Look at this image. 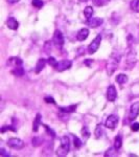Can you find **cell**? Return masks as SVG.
<instances>
[{
    "mask_svg": "<svg viewBox=\"0 0 139 157\" xmlns=\"http://www.w3.org/2000/svg\"><path fill=\"white\" fill-rule=\"evenodd\" d=\"M70 150V141L68 136H63L61 137V147L57 150L58 156H65L68 154Z\"/></svg>",
    "mask_w": 139,
    "mask_h": 157,
    "instance_id": "1",
    "label": "cell"
},
{
    "mask_svg": "<svg viewBox=\"0 0 139 157\" xmlns=\"http://www.w3.org/2000/svg\"><path fill=\"white\" fill-rule=\"evenodd\" d=\"M119 61H120V56L117 57V55H116L115 52L111 56L109 64H108V72H109V75H112V73L114 72L116 67H117L118 64H119Z\"/></svg>",
    "mask_w": 139,
    "mask_h": 157,
    "instance_id": "2",
    "label": "cell"
},
{
    "mask_svg": "<svg viewBox=\"0 0 139 157\" xmlns=\"http://www.w3.org/2000/svg\"><path fill=\"white\" fill-rule=\"evenodd\" d=\"M24 141L20 138H9L7 140V146L15 150H21L24 148Z\"/></svg>",
    "mask_w": 139,
    "mask_h": 157,
    "instance_id": "3",
    "label": "cell"
},
{
    "mask_svg": "<svg viewBox=\"0 0 139 157\" xmlns=\"http://www.w3.org/2000/svg\"><path fill=\"white\" fill-rule=\"evenodd\" d=\"M118 121H119V118H118V115L116 114H111L108 116L107 121L105 123V126L106 128L110 129V130H114L115 127L117 126Z\"/></svg>",
    "mask_w": 139,
    "mask_h": 157,
    "instance_id": "4",
    "label": "cell"
},
{
    "mask_svg": "<svg viewBox=\"0 0 139 157\" xmlns=\"http://www.w3.org/2000/svg\"><path fill=\"white\" fill-rule=\"evenodd\" d=\"M100 42H102V35H97V36L94 38V40L90 43L89 46H88V52H89L90 55L94 54L98 49V47L100 46Z\"/></svg>",
    "mask_w": 139,
    "mask_h": 157,
    "instance_id": "5",
    "label": "cell"
},
{
    "mask_svg": "<svg viewBox=\"0 0 139 157\" xmlns=\"http://www.w3.org/2000/svg\"><path fill=\"white\" fill-rule=\"evenodd\" d=\"M52 41H54V45L57 47H59V48L63 47V45H64V43H65V40H64V36H63L61 30H59V29L55 30L54 34V39H52Z\"/></svg>",
    "mask_w": 139,
    "mask_h": 157,
    "instance_id": "6",
    "label": "cell"
},
{
    "mask_svg": "<svg viewBox=\"0 0 139 157\" xmlns=\"http://www.w3.org/2000/svg\"><path fill=\"white\" fill-rule=\"evenodd\" d=\"M71 65H72L71 61H69V60H62V61H60V62H58L57 66H55L54 68H55V70H57V71L62 72V71H64V70L69 69V68L71 67Z\"/></svg>",
    "mask_w": 139,
    "mask_h": 157,
    "instance_id": "7",
    "label": "cell"
},
{
    "mask_svg": "<svg viewBox=\"0 0 139 157\" xmlns=\"http://www.w3.org/2000/svg\"><path fill=\"white\" fill-rule=\"evenodd\" d=\"M139 114V102L134 103L130 108L129 112V121H134Z\"/></svg>",
    "mask_w": 139,
    "mask_h": 157,
    "instance_id": "8",
    "label": "cell"
},
{
    "mask_svg": "<svg viewBox=\"0 0 139 157\" xmlns=\"http://www.w3.org/2000/svg\"><path fill=\"white\" fill-rule=\"evenodd\" d=\"M117 98V91L114 85H110L107 89V98L109 102H114Z\"/></svg>",
    "mask_w": 139,
    "mask_h": 157,
    "instance_id": "9",
    "label": "cell"
},
{
    "mask_svg": "<svg viewBox=\"0 0 139 157\" xmlns=\"http://www.w3.org/2000/svg\"><path fill=\"white\" fill-rule=\"evenodd\" d=\"M103 20L102 18H89L86 21V24L89 25L90 27H93V29H96V27L100 26L103 24Z\"/></svg>",
    "mask_w": 139,
    "mask_h": 157,
    "instance_id": "10",
    "label": "cell"
},
{
    "mask_svg": "<svg viewBox=\"0 0 139 157\" xmlns=\"http://www.w3.org/2000/svg\"><path fill=\"white\" fill-rule=\"evenodd\" d=\"M6 25H7V27H9V29L16 30V29H18V27H19V22L17 21L14 17H9V18L7 19V21H6Z\"/></svg>",
    "mask_w": 139,
    "mask_h": 157,
    "instance_id": "11",
    "label": "cell"
},
{
    "mask_svg": "<svg viewBox=\"0 0 139 157\" xmlns=\"http://www.w3.org/2000/svg\"><path fill=\"white\" fill-rule=\"evenodd\" d=\"M88 36H89V29H82L79 30V33H77V39L79 40V41H85V40L88 38Z\"/></svg>",
    "mask_w": 139,
    "mask_h": 157,
    "instance_id": "12",
    "label": "cell"
},
{
    "mask_svg": "<svg viewBox=\"0 0 139 157\" xmlns=\"http://www.w3.org/2000/svg\"><path fill=\"white\" fill-rule=\"evenodd\" d=\"M45 65H46V60L43 59V58L39 59V60H38V62H37L36 67H35V72L40 73L45 68Z\"/></svg>",
    "mask_w": 139,
    "mask_h": 157,
    "instance_id": "13",
    "label": "cell"
},
{
    "mask_svg": "<svg viewBox=\"0 0 139 157\" xmlns=\"http://www.w3.org/2000/svg\"><path fill=\"white\" fill-rule=\"evenodd\" d=\"M40 125H41V114L38 113L36 115V118H35L34 124H32V131H34V132H37L38 129L40 127Z\"/></svg>",
    "mask_w": 139,
    "mask_h": 157,
    "instance_id": "14",
    "label": "cell"
},
{
    "mask_svg": "<svg viewBox=\"0 0 139 157\" xmlns=\"http://www.w3.org/2000/svg\"><path fill=\"white\" fill-rule=\"evenodd\" d=\"M12 75H14L15 77H22L24 75V69L21 66H15L14 69L12 70Z\"/></svg>",
    "mask_w": 139,
    "mask_h": 157,
    "instance_id": "15",
    "label": "cell"
},
{
    "mask_svg": "<svg viewBox=\"0 0 139 157\" xmlns=\"http://www.w3.org/2000/svg\"><path fill=\"white\" fill-rule=\"evenodd\" d=\"M116 82L118 83V84L122 85V84H126V83L128 82V75H123V73H120V75H118L117 77H116Z\"/></svg>",
    "mask_w": 139,
    "mask_h": 157,
    "instance_id": "16",
    "label": "cell"
},
{
    "mask_svg": "<svg viewBox=\"0 0 139 157\" xmlns=\"http://www.w3.org/2000/svg\"><path fill=\"white\" fill-rule=\"evenodd\" d=\"M103 128L102 126V124H98L96 126V128H95V131H94V135L96 138H100L103 136Z\"/></svg>",
    "mask_w": 139,
    "mask_h": 157,
    "instance_id": "17",
    "label": "cell"
},
{
    "mask_svg": "<svg viewBox=\"0 0 139 157\" xmlns=\"http://www.w3.org/2000/svg\"><path fill=\"white\" fill-rule=\"evenodd\" d=\"M77 105H71V106H68V107H60L59 109L62 112L69 113V112H74V111L77 110Z\"/></svg>",
    "mask_w": 139,
    "mask_h": 157,
    "instance_id": "18",
    "label": "cell"
},
{
    "mask_svg": "<svg viewBox=\"0 0 139 157\" xmlns=\"http://www.w3.org/2000/svg\"><path fill=\"white\" fill-rule=\"evenodd\" d=\"M121 145H122V137H121V135H117L114 139V147L117 150H119Z\"/></svg>",
    "mask_w": 139,
    "mask_h": 157,
    "instance_id": "19",
    "label": "cell"
},
{
    "mask_svg": "<svg viewBox=\"0 0 139 157\" xmlns=\"http://www.w3.org/2000/svg\"><path fill=\"white\" fill-rule=\"evenodd\" d=\"M93 9H92V6H86V9L84 10V16L86 17L87 19H89L92 17V15H93Z\"/></svg>",
    "mask_w": 139,
    "mask_h": 157,
    "instance_id": "20",
    "label": "cell"
},
{
    "mask_svg": "<svg viewBox=\"0 0 139 157\" xmlns=\"http://www.w3.org/2000/svg\"><path fill=\"white\" fill-rule=\"evenodd\" d=\"M131 9L134 12L139 13V0H132L131 1Z\"/></svg>",
    "mask_w": 139,
    "mask_h": 157,
    "instance_id": "21",
    "label": "cell"
},
{
    "mask_svg": "<svg viewBox=\"0 0 139 157\" xmlns=\"http://www.w3.org/2000/svg\"><path fill=\"white\" fill-rule=\"evenodd\" d=\"M117 155V149L115 148H110L108 149L107 152L105 153V156H116Z\"/></svg>",
    "mask_w": 139,
    "mask_h": 157,
    "instance_id": "22",
    "label": "cell"
},
{
    "mask_svg": "<svg viewBox=\"0 0 139 157\" xmlns=\"http://www.w3.org/2000/svg\"><path fill=\"white\" fill-rule=\"evenodd\" d=\"M73 143H74V147L77 149L82 148L83 143H82V140H81V139L77 137V136H73Z\"/></svg>",
    "mask_w": 139,
    "mask_h": 157,
    "instance_id": "23",
    "label": "cell"
},
{
    "mask_svg": "<svg viewBox=\"0 0 139 157\" xmlns=\"http://www.w3.org/2000/svg\"><path fill=\"white\" fill-rule=\"evenodd\" d=\"M32 4L35 7H37V9H41V7L44 6V2H43L42 0H32Z\"/></svg>",
    "mask_w": 139,
    "mask_h": 157,
    "instance_id": "24",
    "label": "cell"
},
{
    "mask_svg": "<svg viewBox=\"0 0 139 157\" xmlns=\"http://www.w3.org/2000/svg\"><path fill=\"white\" fill-rule=\"evenodd\" d=\"M92 1L96 6H105L108 1H110V0H92Z\"/></svg>",
    "mask_w": 139,
    "mask_h": 157,
    "instance_id": "25",
    "label": "cell"
},
{
    "mask_svg": "<svg viewBox=\"0 0 139 157\" xmlns=\"http://www.w3.org/2000/svg\"><path fill=\"white\" fill-rule=\"evenodd\" d=\"M47 63H48L50 66H52V67H55V66H57V64H58L57 60H55L54 58H52V57L48 58V60H47Z\"/></svg>",
    "mask_w": 139,
    "mask_h": 157,
    "instance_id": "26",
    "label": "cell"
},
{
    "mask_svg": "<svg viewBox=\"0 0 139 157\" xmlns=\"http://www.w3.org/2000/svg\"><path fill=\"white\" fill-rule=\"evenodd\" d=\"M6 130H12V131H14V132H16L17 129L16 128H13V126H4V127L1 128V132L2 133H4Z\"/></svg>",
    "mask_w": 139,
    "mask_h": 157,
    "instance_id": "27",
    "label": "cell"
},
{
    "mask_svg": "<svg viewBox=\"0 0 139 157\" xmlns=\"http://www.w3.org/2000/svg\"><path fill=\"white\" fill-rule=\"evenodd\" d=\"M82 134H83V136L85 135V137L86 138H88L90 136V132H89V130H88V127H83V129H82Z\"/></svg>",
    "mask_w": 139,
    "mask_h": 157,
    "instance_id": "28",
    "label": "cell"
},
{
    "mask_svg": "<svg viewBox=\"0 0 139 157\" xmlns=\"http://www.w3.org/2000/svg\"><path fill=\"white\" fill-rule=\"evenodd\" d=\"M131 129H132V131H139V123H134L131 125Z\"/></svg>",
    "mask_w": 139,
    "mask_h": 157,
    "instance_id": "29",
    "label": "cell"
},
{
    "mask_svg": "<svg viewBox=\"0 0 139 157\" xmlns=\"http://www.w3.org/2000/svg\"><path fill=\"white\" fill-rule=\"evenodd\" d=\"M44 101L48 104H55V101L54 100V98H51V97H46L44 98Z\"/></svg>",
    "mask_w": 139,
    "mask_h": 157,
    "instance_id": "30",
    "label": "cell"
},
{
    "mask_svg": "<svg viewBox=\"0 0 139 157\" xmlns=\"http://www.w3.org/2000/svg\"><path fill=\"white\" fill-rule=\"evenodd\" d=\"M43 126H44L45 129H46L47 133H48V134H51V136H52V137H54V136H55V133L54 132V131H52L51 129H49L48 126H46V125H43Z\"/></svg>",
    "mask_w": 139,
    "mask_h": 157,
    "instance_id": "31",
    "label": "cell"
},
{
    "mask_svg": "<svg viewBox=\"0 0 139 157\" xmlns=\"http://www.w3.org/2000/svg\"><path fill=\"white\" fill-rule=\"evenodd\" d=\"M40 144H41V140H40L39 138H34L32 139V145H34L35 147H38V146H40Z\"/></svg>",
    "mask_w": 139,
    "mask_h": 157,
    "instance_id": "32",
    "label": "cell"
},
{
    "mask_svg": "<svg viewBox=\"0 0 139 157\" xmlns=\"http://www.w3.org/2000/svg\"><path fill=\"white\" fill-rule=\"evenodd\" d=\"M0 155L1 156H9V153H6V151L3 148L0 149Z\"/></svg>",
    "mask_w": 139,
    "mask_h": 157,
    "instance_id": "33",
    "label": "cell"
},
{
    "mask_svg": "<svg viewBox=\"0 0 139 157\" xmlns=\"http://www.w3.org/2000/svg\"><path fill=\"white\" fill-rule=\"evenodd\" d=\"M7 1H9V3H17V2H19L20 1V0H7Z\"/></svg>",
    "mask_w": 139,
    "mask_h": 157,
    "instance_id": "34",
    "label": "cell"
},
{
    "mask_svg": "<svg viewBox=\"0 0 139 157\" xmlns=\"http://www.w3.org/2000/svg\"><path fill=\"white\" fill-rule=\"evenodd\" d=\"M92 62H93L92 60L88 59V61H85V64H86V65H88V66H89V65H90V63H92Z\"/></svg>",
    "mask_w": 139,
    "mask_h": 157,
    "instance_id": "35",
    "label": "cell"
},
{
    "mask_svg": "<svg viewBox=\"0 0 139 157\" xmlns=\"http://www.w3.org/2000/svg\"><path fill=\"white\" fill-rule=\"evenodd\" d=\"M80 1H81V2H86L87 0H80Z\"/></svg>",
    "mask_w": 139,
    "mask_h": 157,
    "instance_id": "36",
    "label": "cell"
}]
</instances>
